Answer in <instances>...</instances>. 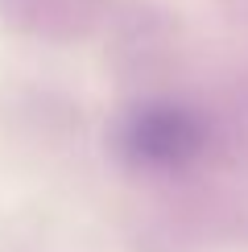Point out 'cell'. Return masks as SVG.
<instances>
[{
  "label": "cell",
  "instance_id": "obj_1",
  "mask_svg": "<svg viewBox=\"0 0 248 252\" xmlns=\"http://www.w3.org/2000/svg\"><path fill=\"white\" fill-rule=\"evenodd\" d=\"M116 149L141 174H186L207 153V120L174 99L141 103L120 120Z\"/></svg>",
  "mask_w": 248,
  "mask_h": 252
}]
</instances>
